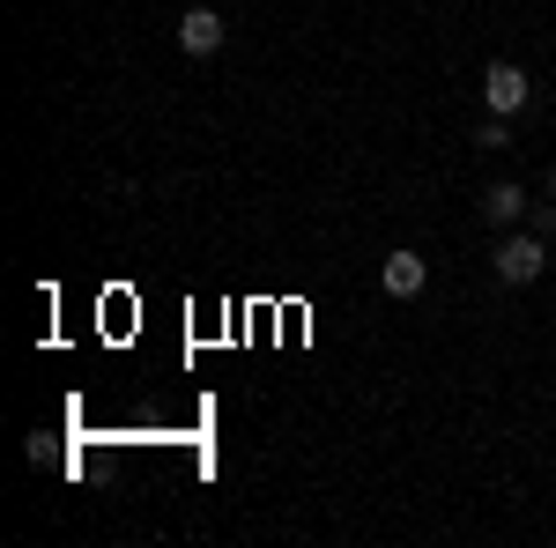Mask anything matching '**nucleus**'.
I'll return each instance as SVG.
<instances>
[{
    "label": "nucleus",
    "instance_id": "nucleus-6",
    "mask_svg": "<svg viewBox=\"0 0 556 548\" xmlns=\"http://www.w3.org/2000/svg\"><path fill=\"white\" fill-rule=\"evenodd\" d=\"M475 149H513V119H497V112H490V119L475 127Z\"/></svg>",
    "mask_w": 556,
    "mask_h": 548
},
{
    "label": "nucleus",
    "instance_id": "nucleus-4",
    "mask_svg": "<svg viewBox=\"0 0 556 548\" xmlns=\"http://www.w3.org/2000/svg\"><path fill=\"white\" fill-rule=\"evenodd\" d=\"M178 44H186L193 60L223 52V15H215V8H186V15H178Z\"/></svg>",
    "mask_w": 556,
    "mask_h": 548
},
{
    "label": "nucleus",
    "instance_id": "nucleus-7",
    "mask_svg": "<svg viewBox=\"0 0 556 548\" xmlns=\"http://www.w3.org/2000/svg\"><path fill=\"white\" fill-rule=\"evenodd\" d=\"M527 222H534V238H556V201L549 208H527Z\"/></svg>",
    "mask_w": 556,
    "mask_h": 548
},
{
    "label": "nucleus",
    "instance_id": "nucleus-1",
    "mask_svg": "<svg viewBox=\"0 0 556 548\" xmlns=\"http://www.w3.org/2000/svg\"><path fill=\"white\" fill-rule=\"evenodd\" d=\"M527 97H534V82L519 75L513 60H490V67H482V104H490L497 119H519V112H527Z\"/></svg>",
    "mask_w": 556,
    "mask_h": 548
},
{
    "label": "nucleus",
    "instance_id": "nucleus-3",
    "mask_svg": "<svg viewBox=\"0 0 556 548\" xmlns=\"http://www.w3.org/2000/svg\"><path fill=\"white\" fill-rule=\"evenodd\" d=\"M379 282H386V296H424V290H430V259L401 245V253L379 267Z\"/></svg>",
    "mask_w": 556,
    "mask_h": 548
},
{
    "label": "nucleus",
    "instance_id": "nucleus-8",
    "mask_svg": "<svg viewBox=\"0 0 556 548\" xmlns=\"http://www.w3.org/2000/svg\"><path fill=\"white\" fill-rule=\"evenodd\" d=\"M549 201H556V170H549Z\"/></svg>",
    "mask_w": 556,
    "mask_h": 548
},
{
    "label": "nucleus",
    "instance_id": "nucleus-2",
    "mask_svg": "<svg viewBox=\"0 0 556 548\" xmlns=\"http://www.w3.org/2000/svg\"><path fill=\"white\" fill-rule=\"evenodd\" d=\"M490 267H497V282H534V275H542V267H549V238H534V230H527V238H505V245H497V253H490Z\"/></svg>",
    "mask_w": 556,
    "mask_h": 548
},
{
    "label": "nucleus",
    "instance_id": "nucleus-5",
    "mask_svg": "<svg viewBox=\"0 0 556 548\" xmlns=\"http://www.w3.org/2000/svg\"><path fill=\"white\" fill-rule=\"evenodd\" d=\"M527 208H534V201L519 193L513 178H497V186L482 193V222H497V230H519V215H527Z\"/></svg>",
    "mask_w": 556,
    "mask_h": 548
}]
</instances>
